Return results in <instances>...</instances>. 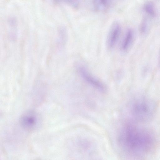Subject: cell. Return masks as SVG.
Returning a JSON list of instances; mask_svg holds the SVG:
<instances>
[{
	"instance_id": "obj_9",
	"label": "cell",
	"mask_w": 160,
	"mask_h": 160,
	"mask_svg": "<svg viewBox=\"0 0 160 160\" xmlns=\"http://www.w3.org/2000/svg\"><path fill=\"white\" fill-rule=\"evenodd\" d=\"M147 20L144 19L142 22L140 26V30L142 33H145L147 31L148 28V24Z\"/></svg>"
},
{
	"instance_id": "obj_10",
	"label": "cell",
	"mask_w": 160,
	"mask_h": 160,
	"mask_svg": "<svg viewBox=\"0 0 160 160\" xmlns=\"http://www.w3.org/2000/svg\"></svg>"
},
{
	"instance_id": "obj_2",
	"label": "cell",
	"mask_w": 160,
	"mask_h": 160,
	"mask_svg": "<svg viewBox=\"0 0 160 160\" xmlns=\"http://www.w3.org/2000/svg\"><path fill=\"white\" fill-rule=\"evenodd\" d=\"M155 105L150 100L139 98L134 103L132 108V113L137 119L146 121L151 119L155 111Z\"/></svg>"
},
{
	"instance_id": "obj_4",
	"label": "cell",
	"mask_w": 160,
	"mask_h": 160,
	"mask_svg": "<svg viewBox=\"0 0 160 160\" xmlns=\"http://www.w3.org/2000/svg\"><path fill=\"white\" fill-rule=\"evenodd\" d=\"M121 32V27L117 22H114L111 25L108 35L107 44L110 49L113 48L116 45Z\"/></svg>"
},
{
	"instance_id": "obj_6",
	"label": "cell",
	"mask_w": 160,
	"mask_h": 160,
	"mask_svg": "<svg viewBox=\"0 0 160 160\" xmlns=\"http://www.w3.org/2000/svg\"><path fill=\"white\" fill-rule=\"evenodd\" d=\"M134 39V33L132 29H129L126 32L122 40L121 50L124 52L128 51L132 44Z\"/></svg>"
},
{
	"instance_id": "obj_1",
	"label": "cell",
	"mask_w": 160,
	"mask_h": 160,
	"mask_svg": "<svg viewBox=\"0 0 160 160\" xmlns=\"http://www.w3.org/2000/svg\"><path fill=\"white\" fill-rule=\"evenodd\" d=\"M119 142L125 150L139 155L148 152L154 143L150 133L132 125H127L122 130L119 136Z\"/></svg>"
},
{
	"instance_id": "obj_5",
	"label": "cell",
	"mask_w": 160,
	"mask_h": 160,
	"mask_svg": "<svg viewBox=\"0 0 160 160\" xmlns=\"http://www.w3.org/2000/svg\"><path fill=\"white\" fill-rule=\"evenodd\" d=\"M78 70L81 76L89 84L100 90L104 89L103 84L91 74L85 67L80 66L78 67Z\"/></svg>"
},
{
	"instance_id": "obj_7",
	"label": "cell",
	"mask_w": 160,
	"mask_h": 160,
	"mask_svg": "<svg viewBox=\"0 0 160 160\" xmlns=\"http://www.w3.org/2000/svg\"><path fill=\"white\" fill-rule=\"evenodd\" d=\"M112 5L110 1L106 0H94L92 2L93 9L97 11H103L108 10Z\"/></svg>"
},
{
	"instance_id": "obj_3",
	"label": "cell",
	"mask_w": 160,
	"mask_h": 160,
	"mask_svg": "<svg viewBox=\"0 0 160 160\" xmlns=\"http://www.w3.org/2000/svg\"><path fill=\"white\" fill-rule=\"evenodd\" d=\"M19 121L21 125L23 128L28 130H32L39 126L41 119L38 113L34 111H29L22 115Z\"/></svg>"
},
{
	"instance_id": "obj_8",
	"label": "cell",
	"mask_w": 160,
	"mask_h": 160,
	"mask_svg": "<svg viewBox=\"0 0 160 160\" xmlns=\"http://www.w3.org/2000/svg\"><path fill=\"white\" fill-rule=\"evenodd\" d=\"M143 8L146 13L150 16L153 17L155 16L156 14V10L152 2H148L145 3Z\"/></svg>"
}]
</instances>
